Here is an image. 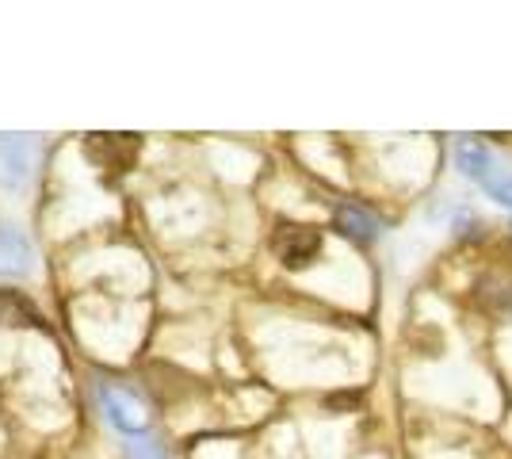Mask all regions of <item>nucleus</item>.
Segmentation results:
<instances>
[{
  "label": "nucleus",
  "mask_w": 512,
  "mask_h": 459,
  "mask_svg": "<svg viewBox=\"0 0 512 459\" xmlns=\"http://www.w3.org/2000/svg\"><path fill=\"white\" fill-rule=\"evenodd\" d=\"M0 326H43L39 322V314H35V306L23 303L16 291H0Z\"/></svg>",
  "instance_id": "7"
},
{
  "label": "nucleus",
  "mask_w": 512,
  "mask_h": 459,
  "mask_svg": "<svg viewBox=\"0 0 512 459\" xmlns=\"http://www.w3.org/2000/svg\"><path fill=\"white\" fill-rule=\"evenodd\" d=\"M35 169V138L31 134H0V188L23 192Z\"/></svg>",
  "instance_id": "2"
},
{
  "label": "nucleus",
  "mask_w": 512,
  "mask_h": 459,
  "mask_svg": "<svg viewBox=\"0 0 512 459\" xmlns=\"http://www.w3.org/2000/svg\"><path fill=\"white\" fill-rule=\"evenodd\" d=\"M127 459H165V448L150 437H134L127 444Z\"/></svg>",
  "instance_id": "8"
},
{
  "label": "nucleus",
  "mask_w": 512,
  "mask_h": 459,
  "mask_svg": "<svg viewBox=\"0 0 512 459\" xmlns=\"http://www.w3.org/2000/svg\"><path fill=\"white\" fill-rule=\"evenodd\" d=\"M142 138L138 134H88L85 153L88 161L107 176H123L138 161Z\"/></svg>",
  "instance_id": "1"
},
{
  "label": "nucleus",
  "mask_w": 512,
  "mask_h": 459,
  "mask_svg": "<svg viewBox=\"0 0 512 459\" xmlns=\"http://www.w3.org/2000/svg\"><path fill=\"white\" fill-rule=\"evenodd\" d=\"M100 406H104L107 421H111L119 433H127L130 440L146 437L150 417H146V406H142L130 391L115 387V383H100Z\"/></svg>",
  "instance_id": "4"
},
{
  "label": "nucleus",
  "mask_w": 512,
  "mask_h": 459,
  "mask_svg": "<svg viewBox=\"0 0 512 459\" xmlns=\"http://www.w3.org/2000/svg\"><path fill=\"white\" fill-rule=\"evenodd\" d=\"M337 230H341L344 238L367 245V241H375V234H379V222L371 219L367 211H360V207H341L337 211Z\"/></svg>",
  "instance_id": "6"
},
{
  "label": "nucleus",
  "mask_w": 512,
  "mask_h": 459,
  "mask_svg": "<svg viewBox=\"0 0 512 459\" xmlns=\"http://www.w3.org/2000/svg\"><path fill=\"white\" fill-rule=\"evenodd\" d=\"M35 268V249L23 230H16L12 222H0V280H20Z\"/></svg>",
  "instance_id": "5"
},
{
  "label": "nucleus",
  "mask_w": 512,
  "mask_h": 459,
  "mask_svg": "<svg viewBox=\"0 0 512 459\" xmlns=\"http://www.w3.org/2000/svg\"><path fill=\"white\" fill-rule=\"evenodd\" d=\"M272 249H276V257L287 268H310V264L318 261L321 253V234L314 226H299V222H279L276 234H272Z\"/></svg>",
  "instance_id": "3"
}]
</instances>
